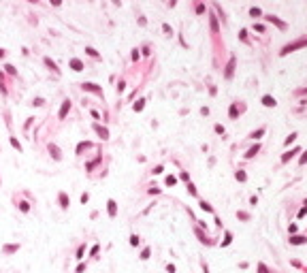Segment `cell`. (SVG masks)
Returning <instances> with one entry per match:
<instances>
[{"mask_svg":"<svg viewBox=\"0 0 307 273\" xmlns=\"http://www.w3.org/2000/svg\"><path fill=\"white\" fill-rule=\"evenodd\" d=\"M250 15H252V17H258V15H260V9H252Z\"/></svg>","mask_w":307,"mask_h":273,"instance_id":"cell-29","label":"cell"},{"mask_svg":"<svg viewBox=\"0 0 307 273\" xmlns=\"http://www.w3.org/2000/svg\"><path fill=\"white\" fill-rule=\"evenodd\" d=\"M90 147V143H79V147H77V154H81L83 149H88Z\"/></svg>","mask_w":307,"mask_h":273,"instance_id":"cell-18","label":"cell"},{"mask_svg":"<svg viewBox=\"0 0 307 273\" xmlns=\"http://www.w3.org/2000/svg\"><path fill=\"white\" fill-rule=\"evenodd\" d=\"M258 269H260V273H269V271H267V267H265V265H258Z\"/></svg>","mask_w":307,"mask_h":273,"instance_id":"cell-36","label":"cell"},{"mask_svg":"<svg viewBox=\"0 0 307 273\" xmlns=\"http://www.w3.org/2000/svg\"><path fill=\"white\" fill-rule=\"evenodd\" d=\"M263 132H265V128H260V130H256V132H252V139H258V136L263 134Z\"/></svg>","mask_w":307,"mask_h":273,"instance_id":"cell-24","label":"cell"},{"mask_svg":"<svg viewBox=\"0 0 307 273\" xmlns=\"http://www.w3.org/2000/svg\"><path fill=\"white\" fill-rule=\"evenodd\" d=\"M70 66H73V70H83V62L73 58V60H70Z\"/></svg>","mask_w":307,"mask_h":273,"instance_id":"cell-5","label":"cell"},{"mask_svg":"<svg viewBox=\"0 0 307 273\" xmlns=\"http://www.w3.org/2000/svg\"><path fill=\"white\" fill-rule=\"evenodd\" d=\"M175 181H177V179H175L173 175H169V177H166V186H173V184H175Z\"/></svg>","mask_w":307,"mask_h":273,"instance_id":"cell-25","label":"cell"},{"mask_svg":"<svg viewBox=\"0 0 307 273\" xmlns=\"http://www.w3.org/2000/svg\"><path fill=\"white\" fill-rule=\"evenodd\" d=\"M237 179H239V181H245V173H243V171H237Z\"/></svg>","mask_w":307,"mask_h":273,"instance_id":"cell-26","label":"cell"},{"mask_svg":"<svg viewBox=\"0 0 307 273\" xmlns=\"http://www.w3.org/2000/svg\"><path fill=\"white\" fill-rule=\"evenodd\" d=\"M17 250H19V245H17V243H13V245H4V254H13V252H17Z\"/></svg>","mask_w":307,"mask_h":273,"instance_id":"cell-8","label":"cell"},{"mask_svg":"<svg viewBox=\"0 0 307 273\" xmlns=\"http://www.w3.org/2000/svg\"><path fill=\"white\" fill-rule=\"evenodd\" d=\"M11 145H13V147H17V149H22V145H19V141H17L15 136H11Z\"/></svg>","mask_w":307,"mask_h":273,"instance_id":"cell-20","label":"cell"},{"mask_svg":"<svg viewBox=\"0 0 307 273\" xmlns=\"http://www.w3.org/2000/svg\"><path fill=\"white\" fill-rule=\"evenodd\" d=\"M215 132H220V134H224V126H222V124H218V126H215Z\"/></svg>","mask_w":307,"mask_h":273,"instance_id":"cell-32","label":"cell"},{"mask_svg":"<svg viewBox=\"0 0 307 273\" xmlns=\"http://www.w3.org/2000/svg\"><path fill=\"white\" fill-rule=\"evenodd\" d=\"M256 154H258V145H256V147H252V149L245 154V156H247V158H252V156H256Z\"/></svg>","mask_w":307,"mask_h":273,"instance_id":"cell-17","label":"cell"},{"mask_svg":"<svg viewBox=\"0 0 307 273\" xmlns=\"http://www.w3.org/2000/svg\"><path fill=\"white\" fill-rule=\"evenodd\" d=\"M45 64H47V66H49L51 70H56V73H58V66H56V62H51L49 58H45Z\"/></svg>","mask_w":307,"mask_h":273,"instance_id":"cell-13","label":"cell"},{"mask_svg":"<svg viewBox=\"0 0 307 273\" xmlns=\"http://www.w3.org/2000/svg\"><path fill=\"white\" fill-rule=\"evenodd\" d=\"M88 198H90V194L83 192V194H81V203H88Z\"/></svg>","mask_w":307,"mask_h":273,"instance_id":"cell-33","label":"cell"},{"mask_svg":"<svg viewBox=\"0 0 307 273\" xmlns=\"http://www.w3.org/2000/svg\"><path fill=\"white\" fill-rule=\"evenodd\" d=\"M94 128H96V132H98V134H100V136H103V139H109V130H107V128H103V126H98V124L94 126Z\"/></svg>","mask_w":307,"mask_h":273,"instance_id":"cell-7","label":"cell"},{"mask_svg":"<svg viewBox=\"0 0 307 273\" xmlns=\"http://www.w3.org/2000/svg\"><path fill=\"white\" fill-rule=\"evenodd\" d=\"M68 111H70V101H64L62 103V109H60V120H64Z\"/></svg>","mask_w":307,"mask_h":273,"instance_id":"cell-4","label":"cell"},{"mask_svg":"<svg viewBox=\"0 0 307 273\" xmlns=\"http://www.w3.org/2000/svg\"><path fill=\"white\" fill-rule=\"evenodd\" d=\"M141 109H143V101H139L137 105H134V111H141Z\"/></svg>","mask_w":307,"mask_h":273,"instance_id":"cell-34","label":"cell"},{"mask_svg":"<svg viewBox=\"0 0 307 273\" xmlns=\"http://www.w3.org/2000/svg\"><path fill=\"white\" fill-rule=\"evenodd\" d=\"M230 239H232V235H230V233H226V239H224V245H228V243H230Z\"/></svg>","mask_w":307,"mask_h":273,"instance_id":"cell-35","label":"cell"},{"mask_svg":"<svg viewBox=\"0 0 307 273\" xmlns=\"http://www.w3.org/2000/svg\"><path fill=\"white\" fill-rule=\"evenodd\" d=\"M0 58H4V51H2V49H0Z\"/></svg>","mask_w":307,"mask_h":273,"instance_id":"cell-39","label":"cell"},{"mask_svg":"<svg viewBox=\"0 0 307 273\" xmlns=\"http://www.w3.org/2000/svg\"><path fill=\"white\" fill-rule=\"evenodd\" d=\"M141 258H143V260H147V258H149V248H145V250L141 252Z\"/></svg>","mask_w":307,"mask_h":273,"instance_id":"cell-21","label":"cell"},{"mask_svg":"<svg viewBox=\"0 0 307 273\" xmlns=\"http://www.w3.org/2000/svg\"><path fill=\"white\" fill-rule=\"evenodd\" d=\"M263 105H265V107H275V98H273V96H265V98H263Z\"/></svg>","mask_w":307,"mask_h":273,"instance_id":"cell-9","label":"cell"},{"mask_svg":"<svg viewBox=\"0 0 307 273\" xmlns=\"http://www.w3.org/2000/svg\"><path fill=\"white\" fill-rule=\"evenodd\" d=\"M303 45H307V39H301V41H296L292 45H286L282 53H288V51H292V49H299V47H303Z\"/></svg>","mask_w":307,"mask_h":273,"instance_id":"cell-1","label":"cell"},{"mask_svg":"<svg viewBox=\"0 0 307 273\" xmlns=\"http://www.w3.org/2000/svg\"><path fill=\"white\" fill-rule=\"evenodd\" d=\"M235 115H237V105L230 107V117H235Z\"/></svg>","mask_w":307,"mask_h":273,"instance_id":"cell-31","label":"cell"},{"mask_svg":"<svg viewBox=\"0 0 307 273\" xmlns=\"http://www.w3.org/2000/svg\"><path fill=\"white\" fill-rule=\"evenodd\" d=\"M267 19H269V22H273V24H277V26H279V28H284V22H279V19H275V17H273V15H271V17H267Z\"/></svg>","mask_w":307,"mask_h":273,"instance_id":"cell-16","label":"cell"},{"mask_svg":"<svg viewBox=\"0 0 307 273\" xmlns=\"http://www.w3.org/2000/svg\"><path fill=\"white\" fill-rule=\"evenodd\" d=\"M211 30L218 32V19H215V17H211Z\"/></svg>","mask_w":307,"mask_h":273,"instance_id":"cell-19","label":"cell"},{"mask_svg":"<svg viewBox=\"0 0 307 273\" xmlns=\"http://www.w3.org/2000/svg\"><path fill=\"white\" fill-rule=\"evenodd\" d=\"M30 2H37V0H30Z\"/></svg>","mask_w":307,"mask_h":273,"instance_id":"cell-40","label":"cell"},{"mask_svg":"<svg viewBox=\"0 0 307 273\" xmlns=\"http://www.w3.org/2000/svg\"><path fill=\"white\" fill-rule=\"evenodd\" d=\"M305 241H307L305 237H292V239H290V243H294V245H301V243H305Z\"/></svg>","mask_w":307,"mask_h":273,"instance_id":"cell-12","label":"cell"},{"mask_svg":"<svg viewBox=\"0 0 307 273\" xmlns=\"http://www.w3.org/2000/svg\"><path fill=\"white\" fill-rule=\"evenodd\" d=\"M201 209H203V211H213L211 205H209V203H205V201H201Z\"/></svg>","mask_w":307,"mask_h":273,"instance_id":"cell-15","label":"cell"},{"mask_svg":"<svg viewBox=\"0 0 307 273\" xmlns=\"http://www.w3.org/2000/svg\"><path fill=\"white\" fill-rule=\"evenodd\" d=\"M305 162H307V154H305V156L301 158V165H305Z\"/></svg>","mask_w":307,"mask_h":273,"instance_id":"cell-38","label":"cell"},{"mask_svg":"<svg viewBox=\"0 0 307 273\" xmlns=\"http://www.w3.org/2000/svg\"><path fill=\"white\" fill-rule=\"evenodd\" d=\"M83 252H85V245H81V248L77 250V258H83Z\"/></svg>","mask_w":307,"mask_h":273,"instance_id":"cell-23","label":"cell"},{"mask_svg":"<svg viewBox=\"0 0 307 273\" xmlns=\"http://www.w3.org/2000/svg\"><path fill=\"white\" fill-rule=\"evenodd\" d=\"M81 88L85 92H96V94H103V88H98L96 83H81Z\"/></svg>","mask_w":307,"mask_h":273,"instance_id":"cell-3","label":"cell"},{"mask_svg":"<svg viewBox=\"0 0 307 273\" xmlns=\"http://www.w3.org/2000/svg\"><path fill=\"white\" fill-rule=\"evenodd\" d=\"M75 271H77V273H83V271H85V265H83V262H81V265H77Z\"/></svg>","mask_w":307,"mask_h":273,"instance_id":"cell-30","label":"cell"},{"mask_svg":"<svg viewBox=\"0 0 307 273\" xmlns=\"http://www.w3.org/2000/svg\"><path fill=\"white\" fill-rule=\"evenodd\" d=\"M130 245H139V237H137V235H132V237H130Z\"/></svg>","mask_w":307,"mask_h":273,"instance_id":"cell-28","label":"cell"},{"mask_svg":"<svg viewBox=\"0 0 307 273\" xmlns=\"http://www.w3.org/2000/svg\"><path fill=\"white\" fill-rule=\"evenodd\" d=\"M51 4H53V6H60V4H62V0H51Z\"/></svg>","mask_w":307,"mask_h":273,"instance_id":"cell-37","label":"cell"},{"mask_svg":"<svg viewBox=\"0 0 307 273\" xmlns=\"http://www.w3.org/2000/svg\"><path fill=\"white\" fill-rule=\"evenodd\" d=\"M232 68H235V58L228 62V66H226V77H230V75H232Z\"/></svg>","mask_w":307,"mask_h":273,"instance_id":"cell-11","label":"cell"},{"mask_svg":"<svg viewBox=\"0 0 307 273\" xmlns=\"http://www.w3.org/2000/svg\"><path fill=\"white\" fill-rule=\"evenodd\" d=\"M49 152L53 154V158H56V160H60V158H62V154H60V149L56 147V145H49Z\"/></svg>","mask_w":307,"mask_h":273,"instance_id":"cell-10","label":"cell"},{"mask_svg":"<svg viewBox=\"0 0 307 273\" xmlns=\"http://www.w3.org/2000/svg\"><path fill=\"white\" fill-rule=\"evenodd\" d=\"M58 201H60V207H62V209H68L70 198H68V194H66V192H60V194H58Z\"/></svg>","mask_w":307,"mask_h":273,"instance_id":"cell-2","label":"cell"},{"mask_svg":"<svg viewBox=\"0 0 307 273\" xmlns=\"http://www.w3.org/2000/svg\"><path fill=\"white\" fill-rule=\"evenodd\" d=\"M296 152H299V149H292V152H288V154H286V156L282 158V162H288V160H290V158L294 156V154H296Z\"/></svg>","mask_w":307,"mask_h":273,"instance_id":"cell-14","label":"cell"},{"mask_svg":"<svg viewBox=\"0 0 307 273\" xmlns=\"http://www.w3.org/2000/svg\"><path fill=\"white\" fill-rule=\"evenodd\" d=\"M85 51H88V53H90V56H92V58H98V51H96V49H92V47H88Z\"/></svg>","mask_w":307,"mask_h":273,"instance_id":"cell-22","label":"cell"},{"mask_svg":"<svg viewBox=\"0 0 307 273\" xmlns=\"http://www.w3.org/2000/svg\"><path fill=\"white\" fill-rule=\"evenodd\" d=\"M19 209H22V211L26 213V211H28V209H30V205H28V203H19Z\"/></svg>","mask_w":307,"mask_h":273,"instance_id":"cell-27","label":"cell"},{"mask_svg":"<svg viewBox=\"0 0 307 273\" xmlns=\"http://www.w3.org/2000/svg\"><path fill=\"white\" fill-rule=\"evenodd\" d=\"M107 205H109V207H107V209H109V216L115 218V216H117V205H115V201H109Z\"/></svg>","mask_w":307,"mask_h":273,"instance_id":"cell-6","label":"cell"}]
</instances>
